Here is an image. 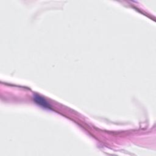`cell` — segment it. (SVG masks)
<instances>
[{
  "label": "cell",
  "mask_w": 156,
  "mask_h": 156,
  "mask_svg": "<svg viewBox=\"0 0 156 156\" xmlns=\"http://www.w3.org/2000/svg\"><path fill=\"white\" fill-rule=\"evenodd\" d=\"M34 100L37 104L43 107V108H51L50 105L46 101V99L38 94H35L34 96Z\"/></svg>",
  "instance_id": "obj_1"
}]
</instances>
